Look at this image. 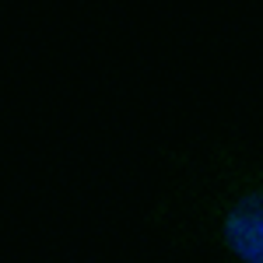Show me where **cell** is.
I'll use <instances>...</instances> for the list:
<instances>
[{
    "instance_id": "1",
    "label": "cell",
    "mask_w": 263,
    "mask_h": 263,
    "mask_svg": "<svg viewBox=\"0 0 263 263\" xmlns=\"http://www.w3.org/2000/svg\"><path fill=\"white\" fill-rule=\"evenodd\" d=\"M147 224L179 253L263 263V137L232 130L162 147Z\"/></svg>"
}]
</instances>
